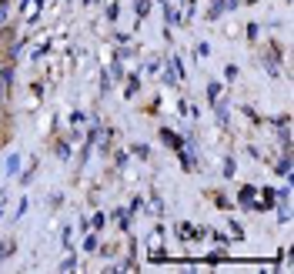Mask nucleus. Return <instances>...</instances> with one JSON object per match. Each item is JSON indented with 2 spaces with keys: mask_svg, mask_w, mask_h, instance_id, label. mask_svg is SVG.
I'll return each mask as SVG.
<instances>
[{
  "mask_svg": "<svg viewBox=\"0 0 294 274\" xmlns=\"http://www.w3.org/2000/svg\"><path fill=\"white\" fill-rule=\"evenodd\" d=\"M161 141H164L171 150H181V147H184V137H181V134H174V130H167V127H161Z\"/></svg>",
  "mask_w": 294,
  "mask_h": 274,
  "instance_id": "nucleus-1",
  "label": "nucleus"
},
{
  "mask_svg": "<svg viewBox=\"0 0 294 274\" xmlns=\"http://www.w3.org/2000/svg\"><path fill=\"white\" fill-rule=\"evenodd\" d=\"M254 194H257V187L244 184V187L238 191V204H241V207H254Z\"/></svg>",
  "mask_w": 294,
  "mask_h": 274,
  "instance_id": "nucleus-2",
  "label": "nucleus"
},
{
  "mask_svg": "<svg viewBox=\"0 0 294 274\" xmlns=\"http://www.w3.org/2000/svg\"><path fill=\"white\" fill-rule=\"evenodd\" d=\"M10 20H14V7H10V0H0V27H10Z\"/></svg>",
  "mask_w": 294,
  "mask_h": 274,
  "instance_id": "nucleus-3",
  "label": "nucleus"
},
{
  "mask_svg": "<svg viewBox=\"0 0 294 274\" xmlns=\"http://www.w3.org/2000/svg\"><path fill=\"white\" fill-rule=\"evenodd\" d=\"M224 10H231V7H227V0H214V3H211V10H207V20H218Z\"/></svg>",
  "mask_w": 294,
  "mask_h": 274,
  "instance_id": "nucleus-4",
  "label": "nucleus"
},
{
  "mask_svg": "<svg viewBox=\"0 0 294 274\" xmlns=\"http://www.w3.org/2000/svg\"><path fill=\"white\" fill-rule=\"evenodd\" d=\"M7 174H10V177L20 174V154H7Z\"/></svg>",
  "mask_w": 294,
  "mask_h": 274,
  "instance_id": "nucleus-5",
  "label": "nucleus"
},
{
  "mask_svg": "<svg viewBox=\"0 0 294 274\" xmlns=\"http://www.w3.org/2000/svg\"><path fill=\"white\" fill-rule=\"evenodd\" d=\"M161 7H164V20H167V24H181V14H177L167 0H161Z\"/></svg>",
  "mask_w": 294,
  "mask_h": 274,
  "instance_id": "nucleus-6",
  "label": "nucleus"
},
{
  "mask_svg": "<svg viewBox=\"0 0 294 274\" xmlns=\"http://www.w3.org/2000/svg\"><path fill=\"white\" fill-rule=\"evenodd\" d=\"M220 94H224V87H220L218 80H211V84H207V100H211V107H214V100H218Z\"/></svg>",
  "mask_w": 294,
  "mask_h": 274,
  "instance_id": "nucleus-7",
  "label": "nucleus"
},
{
  "mask_svg": "<svg viewBox=\"0 0 294 274\" xmlns=\"http://www.w3.org/2000/svg\"><path fill=\"white\" fill-rule=\"evenodd\" d=\"M277 174H281V177H291V157H288V154L281 157V164H277Z\"/></svg>",
  "mask_w": 294,
  "mask_h": 274,
  "instance_id": "nucleus-8",
  "label": "nucleus"
},
{
  "mask_svg": "<svg viewBox=\"0 0 294 274\" xmlns=\"http://www.w3.org/2000/svg\"><path fill=\"white\" fill-rule=\"evenodd\" d=\"M54 150H57V157H64V161L71 157V144H67V141H57V144H54Z\"/></svg>",
  "mask_w": 294,
  "mask_h": 274,
  "instance_id": "nucleus-9",
  "label": "nucleus"
},
{
  "mask_svg": "<svg viewBox=\"0 0 294 274\" xmlns=\"http://www.w3.org/2000/svg\"><path fill=\"white\" fill-rule=\"evenodd\" d=\"M141 87V80H137V74H130L127 77V91H124V97H134V91Z\"/></svg>",
  "mask_w": 294,
  "mask_h": 274,
  "instance_id": "nucleus-10",
  "label": "nucleus"
},
{
  "mask_svg": "<svg viewBox=\"0 0 294 274\" xmlns=\"http://www.w3.org/2000/svg\"><path fill=\"white\" fill-rule=\"evenodd\" d=\"M10 254H14V241H0V261H7Z\"/></svg>",
  "mask_w": 294,
  "mask_h": 274,
  "instance_id": "nucleus-11",
  "label": "nucleus"
},
{
  "mask_svg": "<svg viewBox=\"0 0 294 274\" xmlns=\"http://www.w3.org/2000/svg\"><path fill=\"white\" fill-rule=\"evenodd\" d=\"M150 14V0H137V20H144Z\"/></svg>",
  "mask_w": 294,
  "mask_h": 274,
  "instance_id": "nucleus-12",
  "label": "nucleus"
},
{
  "mask_svg": "<svg viewBox=\"0 0 294 274\" xmlns=\"http://www.w3.org/2000/svg\"><path fill=\"white\" fill-rule=\"evenodd\" d=\"M84 251H87V254L97 251V234H87V238H84Z\"/></svg>",
  "mask_w": 294,
  "mask_h": 274,
  "instance_id": "nucleus-13",
  "label": "nucleus"
},
{
  "mask_svg": "<svg viewBox=\"0 0 294 274\" xmlns=\"http://www.w3.org/2000/svg\"><path fill=\"white\" fill-rule=\"evenodd\" d=\"M234 171H238L234 157H224V177H234Z\"/></svg>",
  "mask_w": 294,
  "mask_h": 274,
  "instance_id": "nucleus-14",
  "label": "nucleus"
},
{
  "mask_svg": "<svg viewBox=\"0 0 294 274\" xmlns=\"http://www.w3.org/2000/svg\"><path fill=\"white\" fill-rule=\"evenodd\" d=\"M104 224H107V214H94L91 227H97V231H100V227H104Z\"/></svg>",
  "mask_w": 294,
  "mask_h": 274,
  "instance_id": "nucleus-15",
  "label": "nucleus"
},
{
  "mask_svg": "<svg viewBox=\"0 0 294 274\" xmlns=\"http://www.w3.org/2000/svg\"><path fill=\"white\" fill-rule=\"evenodd\" d=\"M164 84H177V74L171 71V64L164 67Z\"/></svg>",
  "mask_w": 294,
  "mask_h": 274,
  "instance_id": "nucleus-16",
  "label": "nucleus"
},
{
  "mask_svg": "<svg viewBox=\"0 0 294 274\" xmlns=\"http://www.w3.org/2000/svg\"><path fill=\"white\" fill-rule=\"evenodd\" d=\"M7 97H10V87H7V84H3V80H0V107H3V104H7Z\"/></svg>",
  "mask_w": 294,
  "mask_h": 274,
  "instance_id": "nucleus-17",
  "label": "nucleus"
},
{
  "mask_svg": "<svg viewBox=\"0 0 294 274\" xmlns=\"http://www.w3.org/2000/svg\"><path fill=\"white\" fill-rule=\"evenodd\" d=\"M74 268H77V261H74V257H64V261H60V271H74Z\"/></svg>",
  "mask_w": 294,
  "mask_h": 274,
  "instance_id": "nucleus-18",
  "label": "nucleus"
},
{
  "mask_svg": "<svg viewBox=\"0 0 294 274\" xmlns=\"http://www.w3.org/2000/svg\"><path fill=\"white\" fill-rule=\"evenodd\" d=\"M110 77H124V67H121V64H117V60H114V64H110Z\"/></svg>",
  "mask_w": 294,
  "mask_h": 274,
  "instance_id": "nucleus-19",
  "label": "nucleus"
},
{
  "mask_svg": "<svg viewBox=\"0 0 294 274\" xmlns=\"http://www.w3.org/2000/svg\"><path fill=\"white\" fill-rule=\"evenodd\" d=\"M134 154H137V157H147L150 150H147V144H137V147H134Z\"/></svg>",
  "mask_w": 294,
  "mask_h": 274,
  "instance_id": "nucleus-20",
  "label": "nucleus"
},
{
  "mask_svg": "<svg viewBox=\"0 0 294 274\" xmlns=\"http://www.w3.org/2000/svg\"><path fill=\"white\" fill-rule=\"evenodd\" d=\"M257 30H261L257 24H247V37H251V40H257Z\"/></svg>",
  "mask_w": 294,
  "mask_h": 274,
  "instance_id": "nucleus-21",
  "label": "nucleus"
},
{
  "mask_svg": "<svg viewBox=\"0 0 294 274\" xmlns=\"http://www.w3.org/2000/svg\"><path fill=\"white\" fill-rule=\"evenodd\" d=\"M3 40H10V27H0V47H3Z\"/></svg>",
  "mask_w": 294,
  "mask_h": 274,
  "instance_id": "nucleus-22",
  "label": "nucleus"
},
{
  "mask_svg": "<svg viewBox=\"0 0 294 274\" xmlns=\"http://www.w3.org/2000/svg\"><path fill=\"white\" fill-rule=\"evenodd\" d=\"M0 64H3V60H0Z\"/></svg>",
  "mask_w": 294,
  "mask_h": 274,
  "instance_id": "nucleus-23",
  "label": "nucleus"
}]
</instances>
